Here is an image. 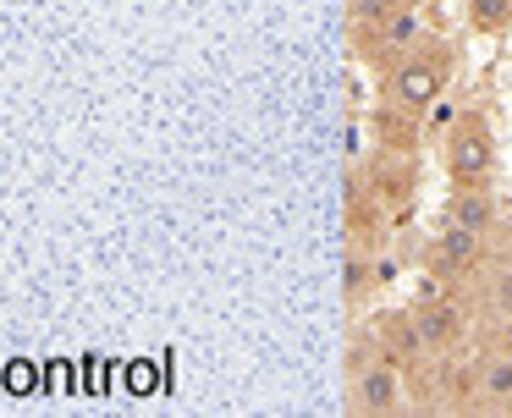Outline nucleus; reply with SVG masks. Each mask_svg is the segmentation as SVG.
Instances as JSON below:
<instances>
[{"label":"nucleus","instance_id":"f257e3e1","mask_svg":"<svg viewBox=\"0 0 512 418\" xmlns=\"http://www.w3.org/2000/svg\"><path fill=\"white\" fill-rule=\"evenodd\" d=\"M452 77H457V44L441 39V33H424L408 55H397V61L380 72V105L424 121L441 105L446 88H452Z\"/></svg>","mask_w":512,"mask_h":418},{"label":"nucleus","instance_id":"f03ea898","mask_svg":"<svg viewBox=\"0 0 512 418\" xmlns=\"http://www.w3.org/2000/svg\"><path fill=\"white\" fill-rule=\"evenodd\" d=\"M342 396H347V413H369V418L402 413L413 402L408 374L386 358V347L369 336V325H358L353 341H347V391Z\"/></svg>","mask_w":512,"mask_h":418},{"label":"nucleus","instance_id":"7ed1b4c3","mask_svg":"<svg viewBox=\"0 0 512 418\" xmlns=\"http://www.w3.org/2000/svg\"><path fill=\"white\" fill-rule=\"evenodd\" d=\"M501 143H496V121L490 110L468 105L446 121V138H441V165H446V182L452 187H490L501 160Z\"/></svg>","mask_w":512,"mask_h":418},{"label":"nucleus","instance_id":"20e7f679","mask_svg":"<svg viewBox=\"0 0 512 418\" xmlns=\"http://www.w3.org/2000/svg\"><path fill=\"white\" fill-rule=\"evenodd\" d=\"M430 33V22H424V11H419V0H402L391 17H380L375 28H358L353 33V50H358V61L364 66H375V72H386L397 55H408L413 44Z\"/></svg>","mask_w":512,"mask_h":418},{"label":"nucleus","instance_id":"39448f33","mask_svg":"<svg viewBox=\"0 0 512 418\" xmlns=\"http://www.w3.org/2000/svg\"><path fill=\"white\" fill-rule=\"evenodd\" d=\"M485 259H490V242L468 237V231L446 226V220H441V231H435V237L419 248L424 275H430V281H441V286H468Z\"/></svg>","mask_w":512,"mask_h":418},{"label":"nucleus","instance_id":"423d86ee","mask_svg":"<svg viewBox=\"0 0 512 418\" xmlns=\"http://www.w3.org/2000/svg\"><path fill=\"white\" fill-rule=\"evenodd\" d=\"M369 336L386 347V358L397 363L402 374H408V385H419L424 374H430V347H424L419 325H413V308H380V314H369Z\"/></svg>","mask_w":512,"mask_h":418},{"label":"nucleus","instance_id":"0eeeda50","mask_svg":"<svg viewBox=\"0 0 512 418\" xmlns=\"http://www.w3.org/2000/svg\"><path fill=\"white\" fill-rule=\"evenodd\" d=\"M441 220H446V226H457V231H468V237H479V242H490V248H496L507 209L496 204V193H490V187H452V193H446V204H441Z\"/></svg>","mask_w":512,"mask_h":418},{"label":"nucleus","instance_id":"6e6552de","mask_svg":"<svg viewBox=\"0 0 512 418\" xmlns=\"http://www.w3.org/2000/svg\"><path fill=\"white\" fill-rule=\"evenodd\" d=\"M474 413H512V347L507 336L474 352Z\"/></svg>","mask_w":512,"mask_h":418},{"label":"nucleus","instance_id":"1a4fd4ad","mask_svg":"<svg viewBox=\"0 0 512 418\" xmlns=\"http://www.w3.org/2000/svg\"><path fill=\"white\" fill-rule=\"evenodd\" d=\"M375 253H380V248H364V242H347V253H342V297H347L353 308L380 286V275H375Z\"/></svg>","mask_w":512,"mask_h":418},{"label":"nucleus","instance_id":"9d476101","mask_svg":"<svg viewBox=\"0 0 512 418\" xmlns=\"http://www.w3.org/2000/svg\"><path fill=\"white\" fill-rule=\"evenodd\" d=\"M463 17L479 39H507L512 33V0H463Z\"/></svg>","mask_w":512,"mask_h":418},{"label":"nucleus","instance_id":"9b49d317","mask_svg":"<svg viewBox=\"0 0 512 418\" xmlns=\"http://www.w3.org/2000/svg\"><path fill=\"white\" fill-rule=\"evenodd\" d=\"M402 0H347V28H375L380 17H391V11H397Z\"/></svg>","mask_w":512,"mask_h":418},{"label":"nucleus","instance_id":"f8f14e48","mask_svg":"<svg viewBox=\"0 0 512 418\" xmlns=\"http://www.w3.org/2000/svg\"><path fill=\"white\" fill-rule=\"evenodd\" d=\"M496 253H507V259H512V209H507V220H501V237H496Z\"/></svg>","mask_w":512,"mask_h":418},{"label":"nucleus","instance_id":"ddd939ff","mask_svg":"<svg viewBox=\"0 0 512 418\" xmlns=\"http://www.w3.org/2000/svg\"><path fill=\"white\" fill-rule=\"evenodd\" d=\"M507 347H512V325H507Z\"/></svg>","mask_w":512,"mask_h":418}]
</instances>
